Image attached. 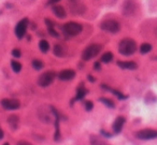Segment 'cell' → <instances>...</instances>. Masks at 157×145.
Listing matches in <instances>:
<instances>
[{"instance_id": "1", "label": "cell", "mask_w": 157, "mask_h": 145, "mask_svg": "<svg viewBox=\"0 0 157 145\" xmlns=\"http://www.w3.org/2000/svg\"><path fill=\"white\" fill-rule=\"evenodd\" d=\"M137 51V44L132 39H124L119 44V52L124 56H130Z\"/></svg>"}, {"instance_id": "2", "label": "cell", "mask_w": 157, "mask_h": 145, "mask_svg": "<svg viewBox=\"0 0 157 145\" xmlns=\"http://www.w3.org/2000/svg\"><path fill=\"white\" fill-rule=\"evenodd\" d=\"M101 48H102V46L99 45V44H91L86 48H84L82 53V59L85 61H88L91 59L95 58L100 53Z\"/></svg>"}, {"instance_id": "3", "label": "cell", "mask_w": 157, "mask_h": 145, "mask_svg": "<svg viewBox=\"0 0 157 145\" xmlns=\"http://www.w3.org/2000/svg\"><path fill=\"white\" fill-rule=\"evenodd\" d=\"M82 29H83L82 25H80L79 23H74V22H69V23L65 24L62 26V31L68 37L77 36L79 34H81Z\"/></svg>"}, {"instance_id": "4", "label": "cell", "mask_w": 157, "mask_h": 145, "mask_svg": "<svg viewBox=\"0 0 157 145\" xmlns=\"http://www.w3.org/2000/svg\"><path fill=\"white\" fill-rule=\"evenodd\" d=\"M56 73L54 71H46V72L42 73L38 79V84L41 87H48V85H51L54 81Z\"/></svg>"}, {"instance_id": "5", "label": "cell", "mask_w": 157, "mask_h": 145, "mask_svg": "<svg viewBox=\"0 0 157 145\" xmlns=\"http://www.w3.org/2000/svg\"><path fill=\"white\" fill-rule=\"evenodd\" d=\"M100 28L105 31L111 32V34H116L117 31H120L121 26L120 24L114 19H107L105 22H102L100 25Z\"/></svg>"}, {"instance_id": "6", "label": "cell", "mask_w": 157, "mask_h": 145, "mask_svg": "<svg viewBox=\"0 0 157 145\" xmlns=\"http://www.w3.org/2000/svg\"><path fill=\"white\" fill-rule=\"evenodd\" d=\"M28 27V19L27 18H23L22 20H20L15 27V36L17 37L20 40L23 39L26 34V30Z\"/></svg>"}, {"instance_id": "7", "label": "cell", "mask_w": 157, "mask_h": 145, "mask_svg": "<svg viewBox=\"0 0 157 145\" xmlns=\"http://www.w3.org/2000/svg\"><path fill=\"white\" fill-rule=\"evenodd\" d=\"M69 8L72 14H83L86 11V7L79 0H69Z\"/></svg>"}, {"instance_id": "8", "label": "cell", "mask_w": 157, "mask_h": 145, "mask_svg": "<svg viewBox=\"0 0 157 145\" xmlns=\"http://www.w3.org/2000/svg\"><path fill=\"white\" fill-rule=\"evenodd\" d=\"M136 136L140 140H153L157 138V130L153 129H143L136 133Z\"/></svg>"}, {"instance_id": "9", "label": "cell", "mask_w": 157, "mask_h": 145, "mask_svg": "<svg viewBox=\"0 0 157 145\" xmlns=\"http://www.w3.org/2000/svg\"><path fill=\"white\" fill-rule=\"evenodd\" d=\"M136 12V3L132 0H126L123 3V13L126 16H131Z\"/></svg>"}, {"instance_id": "10", "label": "cell", "mask_w": 157, "mask_h": 145, "mask_svg": "<svg viewBox=\"0 0 157 145\" xmlns=\"http://www.w3.org/2000/svg\"><path fill=\"white\" fill-rule=\"evenodd\" d=\"M1 105L5 110H16L20 108V101L14 99H3L1 101Z\"/></svg>"}, {"instance_id": "11", "label": "cell", "mask_w": 157, "mask_h": 145, "mask_svg": "<svg viewBox=\"0 0 157 145\" xmlns=\"http://www.w3.org/2000/svg\"><path fill=\"white\" fill-rule=\"evenodd\" d=\"M74 76H75V72L73 70H70V69H68V70H62L58 73V77H59V80H62V81H70V80H72Z\"/></svg>"}, {"instance_id": "12", "label": "cell", "mask_w": 157, "mask_h": 145, "mask_svg": "<svg viewBox=\"0 0 157 145\" xmlns=\"http://www.w3.org/2000/svg\"><path fill=\"white\" fill-rule=\"evenodd\" d=\"M125 124V118L123 116H120L115 119V122H113V131L115 133H120L123 129V126Z\"/></svg>"}, {"instance_id": "13", "label": "cell", "mask_w": 157, "mask_h": 145, "mask_svg": "<svg viewBox=\"0 0 157 145\" xmlns=\"http://www.w3.org/2000/svg\"><path fill=\"white\" fill-rule=\"evenodd\" d=\"M117 66L126 70H136L138 68L137 64L134 61H117Z\"/></svg>"}, {"instance_id": "14", "label": "cell", "mask_w": 157, "mask_h": 145, "mask_svg": "<svg viewBox=\"0 0 157 145\" xmlns=\"http://www.w3.org/2000/svg\"><path fill=\"white\" fill-rule=\"evenodd\" d=\"M52 10H53V13L58 18L66 17V10H65V8L62 7V5H54V7L52 8Z\"/></svg>"}, {"instance_id": "15", "label": "cell", "mask_w": 157, "mask_h": 145, "mask_svg": "<svg viewBox=\"0 0 157 145\" xmlns=\"http://www.w3.org/2000/svg\"><path fill=\"white\" fill-rule=\"evenodd\" d=\"M45 24H46V26H48V32H50L51 36L54 37V38H58V37H59V34H58V32L55 30V25H54V23H53L52 20H50L48 18H46Z\"/></svg>"}, {"instance_id": "16", "label": "cell", "mask_w": 157, "mask_h": 145, "mask_svg": "<svg viewBox=\"0 0 157 145\" xmlns=\"http://www.w3.org/2000/svg\"><path fill=\"white\" fill-rule=\"evenodd\" d=\"M53 53H54V55L57 57H64L65 55H66V50H65L64 46L60 45V44H56V45L54 46V48H53Z\"/></svg>"}, {"instance_id": "17", "label": "cell", "mask_w": 157, "mask_h": 145, "mask_svg": "<svg viewBox=\"0 0 157 145\" xmlns=\"http://www.w3.org/2000/svg\"><path fill=\"white\" fill-rule=\"evenodd\" d=\"M8 122H9L10 127H11L13 130L17 129V126H18V117L16 115H10L9 117H8Z\"/></svg>"}, {"instance_id": "18", "label": "cell", "mask_w": 157, "mask_h": 145, "mask_svg": "<svg viewBox=\"0 0 157 145\" xmlns=\"http://www.w3.org/2000/svg\"><path fill=\"white\" fill-rule=\"evenodd\" d=\"M39 48L42 53H46L48 50H50V44L46 40H41L39 42Z\"/></svg>"}, {"instance_id": "19", "label": "cell", "mask_w": 157, "mask_h": 145, "mask_svg": "<svg viewBox=\"0 0 157 145\" xmlns=\"http://www.w3.org/2000/svg\"><path fill=\"white\" fill-rule=\"evenodd\" d=\"M86 93H87L86 89H85L83 86H80L77 90V97H75V99H77V100H82L83 98L85 97Z\"/></svg>"}, {"instance_id": "20", "label": "cell", "mask_w": 157, "mask_h": 145, "mask_svg": "<svg viewBox=\"0 0 157 145\" xmlns=\"http://www.w3.org/2000/svg\"><path fill=\"white\" fill-rule=\"evenodd\" d=\"M101 88H103V89H107V90H110V91H112V93L114 94V95L116 96L117 98H120V99H126V96H124L122 93H120V91H117V90H114V89H112V88H110V87H108L107 85H101Z\"/></svg>"}, {"instance_id": "21", "label": "cell", "mask_w": 157, "mask_h": 145, "mask_svg": "<svg viewBox=\"0 0 157 145\" xmlns=\"http://www.w3.org/2000/svg\"><path fill=\"white\" fill-rule=\"evenodd\" d=\"M112 59H113V54L110 53V52L105 53V54L101 56V61L105 62V64H109V62H111Z\"/></svg>"}, {"instance_id": "22", "label": "cell", "mask_w": 157, "mask_h": 145, "mask_svg": "<svg viewBox=\"0 0 157 145\" xmlns=\"http://www.w3.org/2000/svg\"><path fill=\"white\" fill-rule=\"evenodd\" d=\"M11 67H12V70H13L14 72H16V73H18L20 71L22 70V65L16 60H12L11 61Z\"/></svg>"}, {"instance_id": "23", "label": "cell", "mask_w": 157, "mask_h": 145, "mask_svg": "<svg viewBox=\"0 0 157 145\" xmlns=\"http://www.w3.org/2000/svg\"><path fill=\"white\" fill-rule=\"evenodd\" d=\"M151 50H152V45L148 43H143L140 46V53L141 54H148Z\"/></svg>"}, {"instance_id": "24", "label": "cell", "mask_w": 157, "mask_h": 145, "mask_svg": "<svg viewBox=\"0 0 157 145\" xmlns=\"http://www.w3.org/2000/svg\"><path fill=\"white\" fill-rule=\"evenodd\" d=\"M32 67H34L36 70H41L44 67V64L42 61L38 60V59H34V60H32Z\"/></svg>"}, {"instance_id": "25", "label": "cell", "mask_w": 157, "mask_h": 145, "mask_svg": "<svg viewBox=\"0 0 157 145\" xmlns=\"http://www.w3.org/2000/svg\"><path fill=\"white\" fill-rule=\"evenodd\" d=\"M99 101H101L103 103V104H105L108 108H112V109H113V108L115 107L114 102L112 101V100L108 99V98H100V99H99Z\"/></svg>"}, {"instance_id": "26", "label": "cell", "mask_w": 157, "mask_h": 145, "mask_svg": "<svg viewBox=\"0 0 157 145\" xmlns=\"http://www.w3.org/2000/svg\"><path fill=\"white\" fill-rule=\"evenodd\" d=\"M94 108V104L91 103V101H85V110L86 111H91V109Z\"/></svg>"}, {"instance_id": "27", "label": "cell", "mask_w": 157, "mask_h": 145, "mask_svg": "<svg viewBox=\"0 0 157 145\" xmlns=\"http://www.w3.org/2000/svg\"><path fill=\"white\" fill-rule=\"evenodd\" d=\"M12 55H13L14 57H16V58H18V57H21V51L18 50V48H14V50L12 51Z\"/></svg>"}, {"instance_id": "28", "label": "cell", "mask_w": 157, "mask_h": 145, "mask_svg": "<svg viewBox=\"0 0 157 145\" xmlns=\"http://www.w3.org/2000/svg\"><path fill=\"white\" fill-rule=\"evenodd\" d=\"M59 1H60V0H48L46 5H55V3L59 2Z\"/></svg>"}, {"instance_id": "29", "label": "cell", "mask_w": 157, "mask_h": 145, "mask_svg": "<svg viewBox=\"0 0 157 145\" xmlns=\"http://www.w3.org/2000/svg\"><path fill=\"white\" fill-rule=\"evenodd\" d=\"M101 134H102V136H105V138H111V134L110 133H108V132H105V131H103V130H101Z\"/></svg>"}, {"instance_id": "30", "label": "cell", "mask_w": 157, "mask_h": 145, "mask_svg": "<svg viewBox=\"0 0 157 145\" xmlns=\"http://www.w3.org/2000/svg\"><path fill=\"white\" fill-rule=\"evenodd\" d=\"M94 67H95L96 70H99V69H100V64H99V62H95Z\"/></svg>"}, {"instance_id": "31", "label": "cell", "mask_w": 157, "mask_h": 145, "mask_svg": "<svg viewBox=\"0 0 157 145\" xmlns=\"http://www.w3.org/2000/svg\"><path fill=\"white\" fill-rule=\"evenodd\" d=\"M3 138V131L1 130V128H0V140Z\"/></svg>"}, {"instance_id": "32", "label": "cell", "mask_w": 157, "mask_h": 145, "mask_svg": "<svg viewBox=\"0 0 157 145\" xmlns=\"http://www.w3.org/2000/svg\"><path fill=\"white\" fill-rule=\"evenodd\" d=\"M88 80L91 82H95V79H93V76H91V75H88Z\"/></svg>"}]
</instances>
